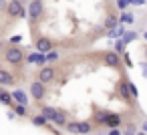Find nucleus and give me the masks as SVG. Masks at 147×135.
<instances>
[{
	"label": "nucleus",
	"mask_w": 147,
	"mask_h": 135,
	"mask_svg": "<svg viewBox=\"0 0 147 135\" xmlns=\"http://www.w3.org/2000/svg\"><path fill=\"white\" fill-rule=\"evenodd\" d=\"M4 57H6V61L12 63V65H20L22 59H24V53H22V49H18V47H10Z\"/></svg>",
	"instance_id": "nucleus-1"
},
{
	"label": "nucleus",
	"mask_w": 147,
	"mask_h": 135,
	"mask_svg": "<svg viewBox=\"0 0 147 135\" xmlns=\"http://www.w3.org/2000/svg\"><path fill=\"white\" fill-rule=\"evenodd\" d=\"M6 12H8L10 16H20V18L26 16V12H24V8H22V2H20V0H10V2L6 4Z\"/></svg>",
	"instance_id": "nucleus-2"
},
{
	"label": "nucleus",
	"mask_w": 147,
	"mask_h": 135,
	"mask_svg": "<svg viewBox=\"0 0 147 135\" xmlns=\"http://www.w3.org/2000/svg\"><path fill=\"white\" fill-rule=\"evenodd\" d=\"M67 129L71 133H91V123H81V121H73V123H67Z\"/></svg>",
	"instance_id": "nucleus-3"
},
{
	"label": "nucleus",
	"mask_w": 147,
	"mask_h": 135,
	"mask_svg": "<svg viewBox=\"0 0 147 135\" xmlns=\"http://www.w3.org/2000/svg\"><path fill=\"white\" fill-rule=\"evenodd\" d=\"M42 14V2L40 0H30V4H28V16L30 20H38Z\"/></svg>",
	"instance_id": "nucleus-4"
},
{
	"label": "nucleus",
	"mask_w": 147,
	"mask_h": 135,
	"mask_svg": "<svg viewBox=\"0 0 147 135\" xmlns=\"http://www.w3.org/2000/svg\"><path fill=\"white\" fill-rule=\"evenodd\" d=\"M30 95L34 97V99H45V83L42 81H34L32 85H30Z\"/></svg>",
	"instance_id": "nucleus-5"
},
{
	"label": "nucleus",
	"mask_w": 147,
	"mask_h": 135,
	"mask_svg": "<svg viewBox=\"0 0 147 135\" xmlns=\"http://www.w3.org/2000/svg\"><path fill=\"white\" fill-rule=\"evenodd\" d=\"M53 79H55V69H53V67H42V69L38 71V81L51 83Z\"/></svg>",
	"instance_id": "nucleus-6"
},
{
	"label": "nucleus",
	"mask_w": 147,
	"mask_h": 135,
	"mask_svg": "<svg viewBox=\"0 0 147 135\" xmlns=\"http://www.w3.org/2000/svg\"><path fill=\"white\" fill-rule=\"evenodd\" d=\"M36 51L45 55V53L53 51V43H51L49 38H38V41H36Z\"/></svg>",
	"instance_id": "nucleus-7"
},
{
	"label": "nucleus",
	"mask_w": 147,
	"mask_h": 135,
	"mask_svg": "<svg viewBox=\"0 0 147 135\" xmlns=\"http://www.w3.org/2000/svg\"><path fill=\"white\" fill-rule=\"evenodd\" d=\"M105 63L109 67H119V53H107L105 55Z\"/></svg>",
	"instance_id": "nucleus-8"
},
{
	"label": "nucleus",
	"mask_w": 147,
	"mask_h": 135,
	"mask_svg": "<svg viewBox=\"0 0 147 135\" xmlns=\"http://www.w3.org/2000/svg\"><path fill=\"white\" fill-rule=\"evenodd\" d=\"M123 32H125V28L121 26V24H117V26H113V28H109V38H121L123 36Z\"/></svg>",
	"instance_id": "nucleus-9"
},
{
	"label": "nucleus",
	"mask_w": 147,
	"mask_h": 135,
	"mask_svg": "<svg viewBox=\"0 0 147 135\" xmlns=\"http://www.w3.org/2000/svg\"><path fill=\"white\" fill-rule=\"evenodd\" d=\"M12 83H14V77L10 73H6V71L0 69V85H12Z\"/></svg>",
	"instance_id": "nucleus-10"
},
{
	"label": "nucleus",
	"mask_w": 147,
	"mask_h": 135,
	"mask_svg": "<svg viewBox=\"0 0 147 135\" xmlns=\"http://www.w3.org/2000/svg\"><path fill=\"white\" fill-rule=\"evenodd\" d=\"M12 99H14L16 103H20V105H26V103H28V97H26L24 91H14V93H12Z\"/></svg>",
	"instance_id": "nucleus-11"
},
{
	"label": "nucleus",
	"mask_w": 147,
	"mask_h": 135,
	"mask_svg": "<svg viewBox=\"0 0 147 135\" xmlns=\"http://www.w3.org/2000/svg\"><path fill=\"white\" fill-rule=\"evenodd\" d=\"M57 113H59V111H57V109H53V107H42V115H45V119H47V121H53Z\"/></svg>",
	"instance_id": "nucleus-12"
},
{
	"label": "nucleus",
	"mask_w": 147,
	"mask_h": 135,
	"mask_svg": "<svg viewBox=\"0 0 147 135\" xmlns=\"http://www.w3.org/2000/svg\"><path fill=\"white\" fill-rule=\"evenodd\" d=\"M105 123H107V125H111V127H119V123H121V117H119V115H107Z\"/></svg>",
	"instance_id": "nucleus-13"
},
{
	"label": "nucleus",
	"mask_w": 147,
	"mask_h": 135,
	"mask_svg": "<svg viewBox=\"0 0 147 135\" xmlns=\"http://www.w3.org/2000/svg\"><path fill=\"white\" fill-rule=\"evenodd\" d=\"M119 20H121L123 24H131V22L135 20V16H133L131 12H127V10H123V12H121V18H119Z\"/></svg>",
	"instance_id": "nucleus-14"
},
{
	"label": "nucleus",
	"mask_w": 147,
	"mask_h": 135,
	"mask_svg": "<svg viewBox=\"0 0 147 135\" xmlns=\"http://www.w3.org/2000/svg\"><path fill=\"white\" fill-rule=\"evenodd\" d=\"M137 38V32H133V30H127V32H123V36H121V41L125 43V45H129L131 41H135Z\"/></svg>",
	"instance_id": "nucleus-15"
},
{
	"label": "nucleus",
	"mask_w": 147,
	"mask_h": 135,
	"mask_svg": "<svg viewBox=\"0 0 147 135\" xmlns=\"http://www.w3.org/2000/svg\"><path fill=\"white\" fill-rule=\"evenodd\" d=\"M119 91H121V95H123L125 99H129L131 93H129V85H127V83H119Z\"/></svg>",
	"instance_id": "nucleus-16"
},
{
	"label": "nucleus",
	"mask_w": 147,
	"mask_h": 135,
	"mask_svg": "<svg viewBox=\"0 0 147 135\" xmlns=\"http://www.w3.org/2000/svg\"><path fill=\"white\" fill-rule=\"evenodd\" d=\"M53 121H55L57 125H67V117H65V115H63L61 111H59V113L55 115V119H53Z\"/></svg>",
	"instance_id": "nucleus-17"
},
{
	"label": "nucleus",
	"mask_w": 147,
	"mask_h": 135,
	"mask_svg": "<svg viewBox=\"0 0 147 135\" xmlns=\"http://www.w3.org/2000/svg\"><path fill=\"white\" fill-rule=\"evenodd\" d=\"M117 24H119V22H117L115 16H109V18L105 20V26H107V28H113V26H117Z\"/></svg>",
	"instance_id": "nucleus-18"
},
{
	"label": "nucleus",
	"mask_w": 147,
	"mask_h": 135,
	"mask_svg": "<svg viewBox=\"0 0 147 135\" xmlns=\"http://www.w3.org/2000/svg\"><path fill=\"white\" fill-rule=\"evenodd\" d=\"M0 101L6 103V105H10V103H12V95H8V93H0Z\"/></svg>",
	"instance_id": "nucleus-19"
},
{
	"label": "nucleus",
	"mask_w": 147,
	"mask_h": 135,
	"mask_svg": "<svg viewBox=\"0 0 147 135\" xmlns=\"http://www.w3.org/2000/svg\"><path fill=\"white\" fill-rule=\"evenodd\" d=\"M123 49H125V43H123V41H121V38H117V45H115V51H117V53H119V55H121V53H125V51H123Z\"/></svg>",
	"instance_id": "nucleus-20"
},
{
	"label": "nucleus",
	"mask_w": 147,
	"mask_h": 135,
	"mask_svg": "<svg viewBox=\"0 0 147 135\" xmlns=\"http://www.w3.org/2000/svg\"><path fill=\"white\" fill-rule=\"evenodd\" d=\"M127 6H129V0H117V8L119 10H127Z\"/></svg>",
	"instance_id": "nucleus-21"
},
{
	"label": "nucleus",
	"mask_w": 147,
	"mask_h": 135,
	"mask_svg": "<svg viewBox=\"0 0 147 135\" xmlns=\"http://www.w3.org/2000/svg\"><path fill=\"white\" fill-rule=\"evenodd\" d=\"M32 121H34V125H45V123H47V119H45V115H38V117H34Z\"/></svg>",
	"instance_id": "nucleus-22"
},
{
	"label": "nucleus",
	"mask_w": 147,
	"mask_h": 135,
	"mask_svg": "<svg viewBox=\"0 0 147 135\" xmlns=\"http://www.w3.org/2000/svg\"><path fill=\"white\" fill-rule=\"evenodd\" d=\"M59 59V53H55V51H49V55H47V61H57Z\"/></svg>",
	"instance_id": "nucleus-23"
},
{
	"label": "nucleus",
	"mask_w": 147,
	"mask_h": 135,
	"mask_svg": "<svg viewBox=\"0 0 147 135\" xmlns=\"http://www.w3.org/2000/svg\"><path fill=\"white\" fill-rule=\"evenodd\" d=\"M129 4H133V6H143V4H147V0H129Z\"/></svg>",
	"instance_id": "nucleus-24"
},
{
	"label": "nucleus",
	"mask_w": 147,
	"mask_h": 135,
	"mask_svg": "<svg viewBox=\"0 0 147 135\" xmlns=\"http://www.w3.org/2000/svg\"><path fill=\"white\" fill-rule=\"evenodd\" d=\"M127 85H129V93L133 95V99H137V89H135V85H133V83H127Z\"/></svg>",
	"instance_id": "nucleus-25"
},
{
	"label": "nucleus",
	"mask_w": 147,
	"mask_h": 135,
	"mask_svg": "<svg viewBox=\"0 0 147 135\" xmlns=\"http://www.w3.org/2000/svg\"><path fill=\"white\" fill-rule=\"evenodd\" d=\"M16 113H18V115H24V113H26L24 105H20V103H18V107H16Z\"/></svg>",
	"instance_id": "nucleus-26"
},
{
	"label": "nucleus",
	"mask_w": 147,
	"mask_h": 135,
	"mask_svg": "<svg viewBox=\"0 0 147 135\" xmlns=\"http://www.w3.org/2000/svg\"><path fill=\"white\" fill-rule=\"evenodd\" d=\"M125 135H135V125H129L127 131H125Z\"/></svg>",
	"instance_id": "nucleus-27"
},
{
	"label": "nucleus",
	"mask_w": 147,
	"mask_h": 135,
	"mask_svg": "<svg viewBox=\"0 0 147 135\" xmlns=\"http://www.w3.org/2000/svg\"><path fill=\"white\" fill-rule=\"evenodd\" d=\"M38 57H40V55H30V57H28V63H38Z\"/></svg>",
	"instance_id": "nucleus-28"
},
{
	"label": "nucleus",
	"mask_w": 147,
	"mask_h": 135,
	"mask_svg": "<svg viewBox=\"0 0 147 135\" xmlns=\"http://www.w3.org/2000/svg\"><path fill=\"white\" fill-rule=\"evenodd\" d=\"M109 135H121V131H119V127H113V129L109 131Z\"/></svg>",
	"instance_id": "nucleus-29"
},
{
	"label": "nucleus",
	"mask_w": 147,
	"mask_h": 135,
	"mask_svg": "<svg viewBox=\"0 0 147 135\" xmlns=\"http://www.w3.org/2000/svg\"><path fill=\"white\" fill-rule=\"evenodd\" d=\"M6 4H8L6 0H0V12H2V10H6Z\"/></svg>",
	"instance_id": "nucleus-30"
},
{
	"label": "nucleus",
	"mask_w": 147,
	"mask_h": 135,
	"mask_svg": "<svg viewBox=\"0 0 147 135\" xmlns=\"http://www.w3.org/2000/svg\"><path fill=\"white\" fill-rule=\"evenodd\" d=\"M143 77L147 79V65H143Z\"/></svg>",
	"instance_id": "nucleus-31"
},
{
	"label": "nucleus",
	"mask_w": 147,
	"mask_h": 135,
	"mask_svg": "<svg viewBox=\"0 0 147 135\" xmlns=\"http://www.w3.org/2000/svg\"><path fill=\"white\" fill-rule=\"evenodd\" d=\"M143 131H147V121H145V123H143Z\"/></svg>",
	"instance_id": "nucleus-32"
},
{
	"label": "nucleus",
	"mask_w": 147,
	"mask_h": 135,
	"mask_svg": "<svg viewBox=\"0 0 147 135\" xmlns=\"http://www.w3.org/2000/svg\"><path fill=\"white\" fill-rule=\"evenodd\" d=\"M143 38H145V41H147V30H145V32H143Z\"/></svg>",
	"instance_id": "nucleus-33"
},
{
	"label": "nucleus",
	"mask_w": 147,
	"mask_h": 135,
	"mask_svg": "<svg viewBox=\"0 0 147 135\" xmlns=\"http://www.w3.org/2000/svg\"><path fill=\"white\" fill-rule=\"evenodd\" d=\"M139 135H147V133H139Z\"/></svg>",
	"instance_id": "nucleus-34"
},
{
	"label": "nucleus",
	"mask_w": 147,
	"mask_h": 135,
	"mask_svg": "<svg viewBox=\"0 0 147 135\" xmlns=\"http://www.w3.org/2000/svg\"><path fill=\"white\" fill-rule=\"evenodd\" d=\"M0 53H2V51H0Z\"/></svg>",
	"instance_id": "nucleus-35"
}]
</instances>
